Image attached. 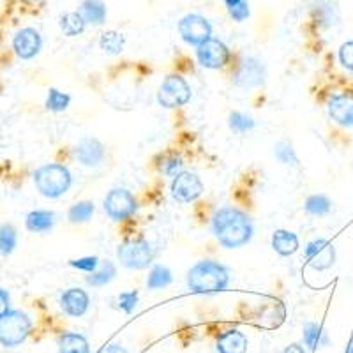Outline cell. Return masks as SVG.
Returning a JSON list of instances; mask_svg holds the SVG:
<instances>
[{
  "label": "cell",
  "mask_w": 353,
  "mask_h": 353,
  "mask_svg": "<svg viewBox=\"0 0 353 353\" xmlns=\"http://www.w3.org/2000/svg\"><path fill=\"white\" fill-rule=\"evenodd\" d=\"M212 233L226 249H237L253 239L251 217L237 207H223L212 216Z\"/></svg>",
  "instance_id": "6da1fadb"
},
{
  "label": "cell",
  "mask_w": 353,
  "mask_h": 353,
  "mask_svg": "<svg viewBox=\"0 0 353 353\" xmlns=\"http://www.w3.org/2000/svg\"><path fill=\"white\" fill-rule=\"evenodd\" d=\"M185 283L191 292L200 295L225 292L230 285V270L216 260H201L188 270Z\"/></svg>",
  "instance_id": "7a4b0ae2"
},
{
  "label": "cell",
  "mask_w": 353,
  "mask_h": 353,
  "mask_svg": "<svg viewBox=\"0 0 353 353\" xmlns=\"http://www.w3.org/2000/svg\"><path fill=\"white\" fill-rule=\"evenodd\" d=\"M34 184L37 191L46 198H61L72 185V176L68 166L59 163H50L34 172Z\"/></svg>",
  "instance_id": "3957f363"
},
{
  "label": "cell",
  "mask_w": 353,
  "mask_h": 353,
  "mask_svg": "<svg viewBox=\"0 0 353 353\" xmlns=\"http://www.w3.org/2000/svg\"><path fill=\"white\" fill-rule=\"evenodd\" d=\"M157 248L143 237L128 239L117 249V258L129 270H143L154 263Z\"/></svg>",
  "instance_id": "277c9868"
},
{
  "label": "cell",
  "mask_w": 353,
  "mask_h": 353,
  "mask_svg": "<svg viewBox=\"0 0 353 353\" xmlns=\"http://www.w3.org/2000/svg\"><path fill=\"white\" fill-rule=\"evenodd\" d=\"M32 330V320L23 311L9 309L0 316V345L6 348H14L25 341Z\"/></svg>",
  "instance_id": "5b68a950"
},
{
  "label": "cell",
  "mask_w": 353,
  "mask_h": 353,
  "mask_svg": "<svg viewBox=\"0 0 353 353\" xmlns=\"http://www.w3.org/2000/svg\"><path fill=\"white\" fill-rule=\"evenodd\" d=\"M191 101V87L181 74H170L157 90V103L163 108H181Z\"/></svg>",
  "instance_id": "8992f818"
},
{
  "label": "cell",
  "mask_w": 353,
  "mask_h": 353,
  "mask_svg": "<svg viewBox=\"0 0 353 353\" xmlns=\"http://www.w3.org/2000/svg\"><path fill=\"white\" fill-rule=\"evenodd\" d=\"M137 210L138 201L131 191L124 188H113L112 191H108L105 198V212L110 219L121 223L134 216Z\"/></svg>",
  "instance_id": "52a82bcc"
},
{
  "label": "cell",
  "mask_w": 353,
  "mask_h": 353,
  "mask_svg": "<svg viewBox=\"0 0 353 353\" xmlns=\"http://www.w3.org/2000/svg\"><path fill=\"white\" fill-rule=\"evenodd\" d=\"M265 78H267V69L263 62L254 57H244L233 72V85L242 90H251L263 85Z\"/></svg>",
  "instance_id": "ba28073f"
},
{
  "label": "cell",
  "mask_w": 353,
  "mask_h": 353,
  "mask_svg": "<svg viewBox=\"0 0 353 353\" xmlns=\"http://www.w3.org/2000/svg\"><path fill=\"white\" fill-rule=\"evenodd\" d=\"M179 34L191 46H200L212 37V25L201 14H185L179 21Z\"/></svg>",
  "instance_id": "9c48e42d"
},
{
  "label": "cell",
  "mask_w": 353,
  "mask_h": 353,
  "mask_svg": "<svg viewBox=\"0 0 353 353\" xmlns=\"http://www.w3.org/2000/svg\"><path fill=\"white\" fill-rule=\"evenodd\" d=\"M203 194V182L196 173L182 172L173 179L172 196L179 203H193Z\"/></svg>",
  "instance_id": "30bf717a"
},
{
  "label": "cell",
  "mask_w": 353,
  "mask_h": 353,
  "mask_svg": "<svg viewBox=\"0 0 353 353\" xmlns=\"http://www.w3.org/2000/svg\"><path fill=\"white\" fill-rule=\"evenodd\" d=\"M196 59L201 68L221 69L230 62V50L223 41L210 37L196 48Z\"/></svg>",
  "instance_id": "8fae6325"
},
{
  "label": "cell",
  "mask_w": 353,
  "mask_h": 353,
  "mask_svg": "<svg viewBox=\"0 0 353 353\" xmlns=\"http://www.w3.org/2000/svg\"><path fill=\"white\" fill-rule=\"evenodd\" d=\"M305 260L314 270H327L336 263V248L327 239H314L305 245Z\"/></svg>",
  "instance_id": "7c38bea8"
},
{
  "label": "cell",
  "mask_w": 353,
  "mask_h": 353,
  "mask_svg": "<svg viewBox=\"0 0 353 353\" xmlns=\"http://www.w3.org/2000/svg\"><path fill=\"white\" fill-rule=\"evenodd\" d=\"M41 48H43V37L32 27L21 28L12 37V50L23 61L34 59L41 52Z\"/></svg>",
  "instance_id": "4fadbf2b"
},
{
  "label": "cell",
  "mask_w": 353,
  "mask_h": 353,
  "mask_svg": "<svg viewBox=\"0 0 353 353\" xmlns=\"http://www.w3.org/2000/svg\"><path fill=\"white\" fill-rule=\"evenodd\" d=\"M329 115L336 124L353 128V92L332 94L329 97Z\"/></svg>",
  "instance_id": "5bb4252c"
},
{
  "label": "cell",
  "mask_w": 353,
  "mask_h": 353,
  "mask_svg": "<svg viewBox=\"0 0 353 353\" xmlns=\"http://www.w3.org/2000/svg\"><path fill=\"white\" fill-rule=\"evenodd\" d=\"M106 156V147L103 145V141H99L97 138L87 137L77 145L74 149V157L78 159V163L87 168H96L99 166Z\"/></svg>",
  "instance_id": "9a60e30c"
},
{
  "label": "cell",
  "mask_w": 353,
  "mask_h": 353,
  "mask_svg": "<svg viewBox=\"0 0 353 353\" xmlns=\"http://www.w3.org/2000/svg\"><path fill=\"white\" fill-rule=\"evenodd\" d=\"M61 309L68 316L80 318L88 311L90 305V299H88L87 292L81 288H68L62 292L61 299H59Z\"/></svg>",
  "instance_id": "2e32d148"
},
{
  "label": "cell",
  "mask_w": 353,
  "mask_h": 353,
  "mask_svg": "<svg viewBox=\"0 0 353 353\" xmlns=\"http://www.w3.org/2000/svg\"><path fill=\"white\" fill-rule=\"evenodd\" d=\"M217 353H245L248 352V336L237 329L225 330L217 337Z\"/></svg>",
  "instance_id": "e0dca14e"
},
{
  "label": "cell",
  "mask_w": 353,
  "mask_h": 353,
  "mask_svg": "<svg viewBox=\"0 0 353 353\" xmlns=\"http://www.w3.org/2000/svg\"><path fill=\"white\" fill-rule=\"evenodd\" d=\"M272 249L281 256H292L299 251V237L290 230H276L272 233Z\"/></svg>",
  "instance_id": "ac0fdd59"
},
{
  "label": "cell",
  "mask_w": 353,
  "mask_h": 353,
  "mask_svg": "<svg viewBox=\"0 0 353 353\" xmlns=\"http://www.w3.org/2000/svg\"><path fill=\"white\" fill-rule=\"evenodd\" d=\"M78 11L87 25H103L108 17V9L103 0H83Z\"/></svg>",
  "instance_id": "d6986e66"
},
{
  "label": "cell",
  "mask_w": 353,
  "mask_h": 353,
  "mask_svg": "<svg viewBox=\"0 0 353 353\" xmlns=\"http://www.w3.org/2000/svg\"><path fill=\"white\" fill-rule=\"evenodd\" d=\"M57 223V216L50 210H32L25 219L28 232L34 233H48L52 232Z\"/></svg>",
  "instance_id": "ffe728a7"
},
{
  "label": "cell",
  "mask_w": 353,
  "mask_h": 353,
  "mask_svg": "<svg viewBox=\"0 0 353 353\" xmlns=\"http://www.w3.org/2000/svg\"><path fill=\"white\" fill-rule=\"evenodd\" d=\"M302 337H304V345L307 346L309 350H316L323 348V346L330 345V339L327 336V332L323 330V327L316 321H309L305 323L304 329H302Z\"/></svg>",
  "instance_id": "44dd1931"
},
{
  "label": "cell",
  "mask_w": 353,
  "mask_h": 353,
  "mask_svg": "<svg viewBox=\"0 0 353 353\" xmlns=\"http://www.w3.org/2000/svg\"><path fill=\"white\" fill-rule=\"evenodd\" d=\"M59 353H90V345L81 334L64 332L59 337Z\"/></svg>",
  "instance_id": "7402d4cb"
},
{
  "label": "cell",
  "mask_w": 353,
  "mask_h": 353,
  "mask_svg": "<svg viewBox=\"0 0 353 353\" xmlns=\"http://www.w3.org/2000/svg\"><path fill=\"white\" fill-rule=\"evenodd\" d=\"M117 277V267L113 261L105 260L101 261L99 269L96 272L88 274L87 276V283L90 286H96V288H101V286H106L113 281Z\"/></svg>",
  "instance_id": "603a6c76"
},
{
  "label": "cell",
  "mask_w": 353,
  "mask_h": 353,
  "mask_svg": "<svg viewBox=\"0 0 353 353\" xmlns=\"http://www.w3.org/2000/svg\"><path fill=\"white\" fill-rule=\"evenodd\" d=\"M125 37L122 32L117 30H106L101 34L99 37V48L106 53V55H121L124 52Z\"/></svg>",
  "instance_id": "cb8c5ba5"
},
{
  "label": "cell",
  "mask_w": 353,
  "mask_h": 353,
  "mask_svg": "<svg viewBox=\"0 0 353 353\" xmlns=\"http://www.w3.org/2000/svg\"><path fill=\"white\" fill-rule=\"evenodd\" d=\"M85 27H87V21L83 20L80 11L65 12V14H62L61 17V30L64 32V36L68 37L80 36V34H83Z\"/></svg>",
  "instance_id": "d4e9b609"
},
{
  "label": "cell",
  "mask_w": 353,
  "mask_h": 353,
  "mask_svg": "<svg viewBox=\"0 0 353 353\" xmlns=\"http://www.w3.org/2000/svg\"><path fill=\"white\" fill-rule=\"evenodd\" d=\"M173 283V274L166 265H154L147 277V288L163 290Z\"/></svg>",
  "instance_id": "484cf974"
},
{
  "label": "cell",
  "mask_w": 353,
  "mask_h": 353,
  "mask_svg": "<svg viewBox=\"0 0 353 353\" xmlns=\"http://www.w3.org/2000/svg\"><path fill=\"white\" fill-rule=\"evenodd\" d=\"M332 200L325 194H311V196L305 200L304 210L313 217H323L327 214H330L332 210Z\"/></svg>",
  "instance_id": "4316f807"
},
{
  "label": "cell",
  "mask_w": 353,
  "mask_h": 353,
  "mask_svg": "<svg viewBox=\"0 0 353 353\" xmlns=\"http://www.w3.org/2000/svg\"><path fill=\"white\" fill-rule=\"evenodd\" d=\"M94 212H96V207H94L92 201L83 200L72 205L68 212V217L72 225H78V223H87V221L92 219Z\"/></svg>",
  "instance_id": "83f0119b"
},
{
  "label": "cell",
  "mask_w": 353,
  "mask_h": 353,
  "mask_svg": "<svg viewBox=\"0 0 353 353\" xmlns=\"http://www.w3.org/2000/svg\"><path fill=\"white\" fill-rule=\"evenodd\" d=\"M18 245V232L14 226L2 225L0 226V254L9 256L14 253Z\"/></svg>",
  "instance_id": "f1b7e54d"
},
{
  "label": "cell",
  "mask_w": 353,
  "mask_h": 353,
  "mask_svg": "<svg viewBox=\"0 0 353 353\" xmlns=\"http://www.w3.org/2000/svg\"><path fill=\"white\" fill-rule=\"evenodd\" d=\"M69 105H71V96H69V94L62 92L59 88H50L48 96H46V103H44V106H46L50 112H65V110L69 108Z\"/></svg>",
  "instance_id": "f546056e"
},
{
  "label": "cell",
  "mask_w": 353,
  "mask_h": 353,
  "mask_svg": "<svg viewBox=\"0 0 353 353\" xmlns=\"http://www.w3.org/2000/svg\"><path fill=\"white\" fill-rule=\"evenodd\" d=\"M228 125L233 132H239V134H245V132L253 131L256 128V122L251 115H245L241 112H233L228 117Z\"/></svg>",
  "instance_id": "4dcf8cb0"
},
{
  "label": "cell",
  "mask_w": 353,
  "mask_h": 353,
  "mask_svg": "<svg viewBox=\"0 0 353 353\" xmlns=\"http://www.w3.org/2000/svg\"><path fill=\"white\" fill-rule=\"evenodd\" d=\"M274 156L279 163L286 166H299V156L293 149V145L290 141H277L276 147H274Z\"/></svg>",
  "instance_id": "1f68e13d"
},
{
  "label": "cell",
  "mask_w": 353,
  "mask_h": 353,
  "mask_svg": "<svg viewBox=\"0 0 353 353\" xmlns=\"http://www.w3.org/2000/svg\"><path fill=\"white\" fill-rule=\"evenodd\" d=\"M161 172L165 173V175L173 176V179H175L179 173L184 172V161H182L181 156H176V154H170V156L163 157Z\"/></svg>",
  "instance_id": "d6a6232c"
},
{
  "label": "cell",
  "mask_w": 353,
  "mask_h": 353,
  "mask_svg": "<svg viewBox=\"0 0 353 353\" xmlns=\"http://www.w3.org/2000/svg\"><path fill=\"white\" fill-rule=\"evenodd\" d=\"M69 265L78 270H83V272L87 274H92L99 269L101 260L97 256H83V258H78V260H71L69 261Z\"/></svg>",
  "instance_id": "836d02e7"
},
{
  "label": "cell",
  "mask_w": 353,
  "mask_h": 353,
  "mask_svg": "<svg viewBox=\"0 0 353 353\" xmlns=\"http://www.w3.org/2000/svg\"><path fill=\"white\" fill-rule=\"evenodd\" d=\"M138 305V292L131 290V292H122L119 295V309H122L124 313L131 314Z\"/></svg>",
  "instance_id": "e575fe53"
},
{
  "label": "cell",
  "mask_w": 353,
  "mask_h": 353,
  "mask_svg": "<svg viewBox=\"0 0 353 353\" xmlns=\"http://www.w3.org/2000/svg\"><path fill=\"white\" fill-rule=\"evenodd\" d=\"M339 62L345 69L353 72V41H346L339 48Z\"/></svg>",
  "instance_id": "d590c367"
},
{
  "label": "cell",
  "mask_w": 353,
  "mask_h": 353,
  "mask_svg": "<svg viewBox=\"0 0 353 353\" xmlns=\"http://www.w3.org/2000/svg\"><path fill=\"white\" fill-rule=\"evenodd\" d=\"M230 17H232L233 21H237V23H242V21H245L249 18V14H251V9H249V2L248 0H242L241 4L233 6L232 9H228Z\"/></svg>",
  "instance_id": "8d00e7d4"
},
{
  "label": "cell",
  "mask_w": 353,
  "mask_h": 353,
  "mask_svg": "<svg viewBox=\"0 0 353 353\" xmlns=\"http://www.w3.org/2000/svg\"><path fill=\"white\" fill-rule=\"evenodd\" d=\"M9 307H11V297H9L8 290L0 288V316L8 313Z\"/></svg>",
  "instance_id": "74e56055"
},
{
  "label": "cell",
  "mask_w": 353,
  "mask_h": 353,
  "mask_svg": "<svg viewBox=\"0 0 353 353\" xmlns=\"http://www.w3.org/2000/svg\"><path fill=\"white\" fill-rule=\"evenodd\" d=\"M99 353H129V352L124 348V346H121V345H108V346H105V348L101 350Z\"/></svg>",
  "instance_id": "f35d334b"
},
{
  "label": "cell",
  "mask_w": 353,
  "mask_h": 353,
  "mask_svg": "<svg viewBox=\"0 0 353 353\" xmlns=\"http://www.w3.org/2000/svg\"><path fill=\"white\" fill-rule=\"evenodd\" d=\"M283 353H305V350H304V346L297 345V343H293V345L286 346L285 352Z\"/></svg>",
  "instance_id": "ab89813d"
},
{
  "label": "cell",
  "mask_w": 353,
  "mask_h": 353,
  "mask_svg": "<svg viewBox=\"0 0 353 353\" xmlns=\"http://www.w3.org/2000/svg\"><path fill=\"white\" fill-rule=\"evenodd\" d=\"M242 0H225V4H226V8L228 9H232L233 6H237V4H241Z\"/></svg>",
  "instance_id": "60d3db41"
},
{
  "label": "cell",
  "mask_w": 353,
  "mask_h": 353,
  "mask_svg": "<svg viewBox=\"0 0 353 353\" xmlns=\"http://www.w3.org/2000/svg\"><path fill=\"white\" fill-rule=\"evenodd\" d=\"M346 353H353V337H352V341H350L348 348H346Z\"/></svg>",
  "instance_id": "b9f144b4"
},
{
  "label": "cell",
  "mask_w": 353,
  "mask_h": 353,
  "mask_svg": "<svg viewBox=\"0 0 353 353\" xmlns=\"http://www.w3.org/2000/svg\"><path fill=\"white\" fill-rule=\"evenodd\" d=\"M30 2H36V0H30Z\"/></svg>",
  "instance_id": "7bdbcfd3"
}]
</instances>
